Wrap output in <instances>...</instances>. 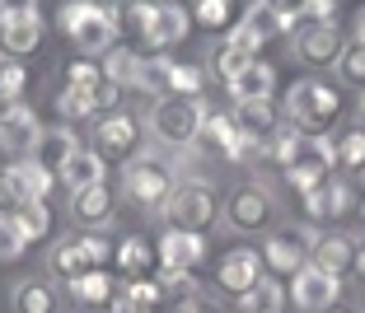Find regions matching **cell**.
<instances>
[{
    "label": "cell",
    "instance_id": "1",
    "mask_svg": "<svg viewBox=\"0 0 365 313\" xmlns=\"http://www.w3.org/2000/svg\"><path fill=\"white\" fill-rule=\"evenodd\" d=\"M272 159L281 164V173H286V183L295 187V192H309V187L328 183L337 169V141H328V136H309V131H290L281 127L277 136H272Z\"/></svg>",
    "mask_w": 365,
    "mask_h": 313
},
{
    "label": "cell",
    "instance_id": "2",
    "mask_svg": "<svg viewBox=\"0 0 365 313\" xmlns=\"http://www.w3.org/2000/svg\"><path fill=\"white\" fill-rule=\"evenodd\" d=\"M56 28L76 43L80 56H108L113 47H118L122 10L98 5V0H61V10H56Z\"/></svg>",
    "mask_w": 365,
    "mask_h": 313
},
{
    "label": "cell",
    "instance_id": "3",
    "mask_svg": "<svg viewBox=\"0 0 365 313\" xmlns=\"http://www.w3.org/2000/svg\"><path fill=\"white\" fill-rule=\"evenodd\" d=\"M337 112H342V94H337L328 80H295L286 94V122L295 131H309L319 136L323 127H333Z\"/></svg>",
    "mask_w": 365,
    "mask_h": 313
},
{
    "label": "cell",
    "instance_id": "4",
    "mask_svg": "<svg viewBox=\"0 0 365 313\" xmlns=\"http://www.w3.org/2000/svg\"><path fill=\"white\" fill-rule=\"evenodd\" d=\"M202 117H206V103L202 98H155L150 108V122L145 127L155 131V141L164 145H197V136H202Z\"/></svg>",
    "mask_w": 365,
    "mask_h": 313
},
{
    "label": "cell",
    "instance_id": "5",
    "mask_svg": "<svg viewBox=\"0 0 365 313\" xmlns=\"http://www.w3.org/2000/svg\"><path fill=\"white\" fill-rule=\"evenodd\" d=\"M118 253V243H108L103 234H80V238H66V243H56L52 258H47V267H52L56 281H80V276H89V271H108V258Z\"/></svg>",
    "mask_w": 365,
    "mask_h": 313
},
{
    "label": "cell",
    "instance_id": "6",
    "mask_svg": "<svg viewBox=\"0 0 365 313\" xmlns=\"http://www.w3.org/2000/svg\"><path fill=\"white\" fill-rule=\"evenodd\" d=\"M164 216H169V229H187V234H206L220 216V201H215V187L202 183V178H187V183L173 187L169 206H164Z\"/></svg>",
    "mask_w": 365,
    "mask_h": 313
},
{
    "label": "cell",
    "instance_id": "7",
    "mask_svg": "<svg viewBox=\"0 0 365 313\" xmlns=\"http://www.w3.org/2000/svg\"><path fill=\"white\" fill-rule=\"evenodd\" d=\"M314 243H319V234H314L309 225H286V229H277V234H267V243H262V267H267L272 276H295L300 267H309Z\"/></svg>",
    "mask_w": 365,
    "mask_h": 313
},
{
    "label": "cell",
    "instance_id": "8",
    "mask_svg": "<svg viewBox=\"0 0 365 313\" xmlns=\"http://www.w3.org/2000/svg\"><path fill=\"white\" fill-rule=\"evenodd\" d=\"M173 173H169V164L164 159H150V154H140V159H131L127 164V196L140 206V211H164L169 206V196H173Z\"/></svg>",
    "mask_w": 365,
    "mask_h": 313
},
{
    "label": "cell",
    "instance_id": "9",
    "mask_svg": "<svg viewBox=\"0 0 365 313\" xmlns=\"http://www.w3.org/2000/svg\"><path fill=\"white\" fill-rule=\"evenodd\" d=\"M277 220V196L267 192L262 183H244L235 187V196L225 201V225L239 229V234H258Z\"/></svg>",
    "mask_w": 365,
    "mask_h": 313
},
{
    "label": "cell",
    "instance_id": "10",
    "mask_svg": "<svg viewBox=\"0 0 365 313\" xmlns=\"http://www.w3.org/2000/svg\"><path fill=\"white\" fill-rule=\"evenodd\" d=\"M262 276H267V267H262L258 248H230L220 258V267H215V290L230 295V299H244V295H253V285Z\"/></svg>",
    "mask_w": 365,
    "mask_h": 313
},
{
    "label": "cell",
    "instance_id": "11",
    "mask_svg": "<svg viewBox=\"0 0 365 313\" xmlns=\"http://www.w3.org/2000/svg\"><path fill=\"white\" fill-rule=\"evenodd\" d=\"M94 150L103 154V164H131L140 150V122L131 112H108L94 131Z\"/></svg>",
    "mask_w": 365,
    "mask_h": 313
},
{
    "label": "cell",
    "instance_id": "12",
    "mask_svg": "<svg viewBox=\"0 0 365 313\" xmlns=\"http://www.w3.org/2000/svg\"><path fill=\"white\" fill-rule=\"evenodd\" d=\"M290 299L300 313H328L342 299V276H328L319 267H300L290 276Z\"/></svg>",
    "mask_w": 365,
    "mask_h": 313
},
{
    "label": "cell",
    "instance_id": "13",
    "mask_svg": "<svg viewBox=\"0 0 365 313\" xmlns=\"http://www.w3.org/2000/svg\"><path fill=\"white\" fill-rule=\"evenodd\" d=\"M290 43H295V56L304 65H337V56L346 47L337 23H295L290 28Z\"/></svg>",
    "mask_w": 365,
    "mask_h": 313
},
{
    "label": "cell",
    "instance_id": "14",
    "mask_svg": "<svg viewBox=\"0 0 365 313\" xmlns=\"http://www.w3.org/2000/svg\"><path fill=\"white\" fill-rule=\"evenodd\" d=\"M304 201V211H309V220H346L361 206V192H356L346 178H328V183H319V187H309V192L300 196Z\"/></svg>",
    "mask_w": 365,
    "mask_h": 313
},
{
    "label": "cell",
    "instance_id": "15",
    "mask_svg": "<svg viewBox=\"0 0 365 313\" xmlns=\"http://www.w3.org/2000/svg\"><path fill=\"white\" fill-rule=\"evenodd\" d=\"M192 33V10H182V5H173V0H164V5H155V19L145 23V47L150 52H169V47H178L182 38Z\"/></svg>",
    "mask_w": 365,
    "mask_h": 313
},
{
    "label": "cell",
    "instance_id": "16",
    "mask_svg": "<svg viewBox=\"0 0 365 313\" xmlns=\"http://www.w3.org/2000/svg\"><path fill=\"white\" fill-rule=\"evenodd\" d=\"M160 271H197V262L206 258V234H187V229H164L160 243Z\"/></svg>",
    "mask_w": 365,
    "mask_h": 313
},
{
    "label": "cell",
    "instance_id": "17",
    "mask_svg": "<svg viewBox=\"0 0 365 313\" xmlns=\"http://www.w3.org/2000/svg\"><path fill=\"white\" fill-rule=\"evenodd\" d=\"M66 295H71L85 313H118V299H122L118 281H113L108 271H89V276L71 281V285H66Z\"/></svg>",
    "mask_w": 365,
    "mask_h": 313
},
{
    "label": "cell",
    "instance_id": "18",
    "mask_svg": "<svg viewBox=\"0 0 365 313\" xmlns=\"http://www.w3.org/2000/svg\"><path fill=\"white\" fill-rule=\"evenodd\" d=\"M38 136H43V122H38V112H33L29 103H19L10 117L0 122V150L19 154V159H29V154H33Z\"/></svg>",
    "mask_w": 365,
    "mask_h": 313
},
{
    "label": "cell",
    "instance_id": "19",
    "mask_svg": "<svg viewBox=\"0 0 365 313\" xmlns=\"http://www.w3.org/2000/svg\"><path fill=\"white\" fill-rule=\"evenodd\" d=\"M76 150H80V141H76V131H71V127H43V136H38V145H33L29 159L38 164V169H47V173L61 178V169L71 164Z\"/></svg>",
    "mask_w": 365,
    "mask_h": 313
},
{
    "label": "cell",
    "instance_id": "20",
    "mask_svg": "<svg viewBox=\"0 0 365 313\" xmlns=\"http://www.w3.org/2000/svg\"><path fill=\"white\" fill-rule=\"evenodd\" d=\"M235 127L244 131V136H253L258 145H272V136L281 131V108L272 103V98H262V103H235Z\"/></svg>",
    "mask_w": 365,
    "mask_h": 313
},
{
    "label": "cell",
    "instance_id": "21",
    "mask_svg": "<svg viewBox=\"0 0 365 313\" xmlns=\"http://www.w3.org/2000/svg\"><path fill=\"white\" fill-rule=\"evenodd\" d=\"M43 43V19L38 14H19V19H0V56L19 61Z\"/></svg>",
    "mask_w": 365,
    "mask_h": 313
},
{
    "label": "cell",
    "instance_id": "22",
    "mask_svg": "<svg viewBox=\"0 0 365 313\" xmlns=\"http://www.w3.org/2000/svg\"><path fill=\"white\" fill-rule=\"evenodd\" d=\"M351 262H356V238H346V234H319V243L309 253V267L328 271V276H346Z\"/></svg>",
    "mask_w": 365,
    "mask_h": 313
},
{
    "label": "cell",
    "instance_id": "23",
    "mask_svg": "<svg viewBox=\"0 0 365 313\" xmlns=\"http://www.w3.org/2000/svg\"><path fill=\"white\" fill-rule=\"evenodd\" d=\"M230 94H235V103H262V98L277 94V70H272L267 61L244 65V70L230 80Z\"/></svg>",
    "mask_w": 365,
    "mask_h": 313
},
{
    "label": "cell",
    "instance_id": "24",
    "mask_svg": "<svg viewBox=\"0 0 365 313\" xmlns=\"http://www.w3.org/2000/svg\"><path fill=\"white\" fill-rule=\"evenodd\" d=\"M118 271L127 276V281H140V276H150L155 267H160V253H155V243H145L140 234H127L118 238Z\"/></svg>",
    "mask_w": 365,
    "mask_h": 313
},
{
    "label": "cell",
    "instance_id": "25",
    "mask_svg": "<svg viewBox=\"0 0 365 313\" xmlns=\"http://www.w3.org/2000/svg\"><path fill=\"white\" fill-rule=\"evenodd\" d=\"M164 309H169V295H164V285L155 276L127 281V290L118 299V313H164Z\"/></svg>",
    "mask_w": 365,
    "mask_h": 313
},
{
    "label": "cell",
    "instance_id": "26",
    "mask_svg": "<svg viewBox=\"0 0 365 313\" xmlns=\"http://www.w3.org/2000/svg\"><path fill=\"white\" fill-rule=\"evenodd\" d=\"M98 183H103V154L80 145V150L71 154V164L61 169V187L66 192H85V187H98Z\"/></svg>",
    "mask_w": 365,
    "mask_h": 313
},
{
    "label": "cell",
    "instance_id": "27",
    "mask_svg": "<svg viewBox=\"0 0 365 313\" xmlns=\"http://www.w3.org/2000/svg\"><path fill=\"white\" fill-rule=\"evenodd\" d=\"M71 216H76L80 225H108V220H113V192H108V183L71 192Z\"/></svg>",
    "mask_w": 365,
    "mask_h": 313
},
{
    "label": "cell",
    "instance_id": "28",
    "mask_svg": "<svg viewBox=\"0 0 365 313\" xmlns=\"http://www.w3.org/2000/svg\"><path fill=\"white\" fill-rule=\"evenodd\" d=\"M244 19V0H197L192 23H202L206 33H230Z\"/></svg>",
    "mask_w": 365,
    "mask_h": 313
},
{
    "label": "cell",
    "instance_id": "29",
    "mask_svg": "<svg viewBox=\"0 0 365 313\" xmlns=\"http://www.w3.org/2000/svg\"><path fill=\"white\" fill-rule=\"evenodd\" d=\"M10 304H14V313H56L61 309V295L47 281H19L14 295H10Z\"/></svg>",
    "mask_w": 365,
    "mask_h": 313
},
{
    "label": "cell",
    "instance_id": "30",
    "mask_svg": "<svg viewBox=\"0 0 365 313\" xmlns=\"http://www.w3.org/2000/svg\"><path fill=\"white\" fill-rule=\"evenodd\" d=\"M10 173H14V183H19V196H24V201H47V196H52V187L61 183L56 173L38 169L33 159H19V164H10Z\"/></svg>",
    "mask_w": 365,
    "mask_h": 313
},
{
    "label": "cell",
    "instance_id": "31",
    "mask_svg": "<svg viewBox=\"0 0 365 313\" xmlns=\"http://www.w3.org/2000/svg\"><path fill=\"white\" fill-rule=\"evenodd\" d=\"M140 61H145V56L131 52V47H113V52L103 56V75H108V85L136 89V85H140Z\"/></svg>",
    "mask_w": 365,
    "mask_h": 313
},
{
    "label": "cell",
    "instance_id": "32",
    "mask_svg": "<svg viewBox=\"0 0 365 313\" xmlns=\"http://www.w3.org/2000/svg\"><path fill=\"white\" fill-rule=\"evenodd\" d=\"M286 304H290V290L281 281H272V276H262L253 285V295L239 299V313H286Z\"/></svg>",
    "mask_w": 365,
    "mask_h": 313
},
{
    "label": "cell",
    "instance_id": "33",
    "mask_svg": "<svg viewBox=\"0 0 365 313\" xmlns=\"http://www.w3.org/2000/svg\"><path fill=\"white\" fill-rule=\"evenodd\" d=\"M197 141H202L211 154H230V145L239 141L235 117H230V112H211V108H206V117H202V136H197Z\"/></svg>",
    "mask_w": 365,
    "mask_h": 313
},
{
    "label": "cell",
    "instance_id": "34",
    "mask_svg": "<svg viewBox=\"0 0 365 313\" xmlns=\"http://www.w3.org/2000/svg\"><path fill=\"white\" fill-rule=\"evenodd\" d=\"M136 89H145V94H155V98H169L173 94V61L169 56H145Z\"/></svg>",
    "mask_w": 365,
    "mask_h": 313
},
{
    "label": "cell",
    "instance_id": "35",
    "mask_svg": "<svg viewBox=\"0 0 365 313\" xmlns=\"http://www.w3.org/2000/svg\"><path fill=\"white\" fill-rule=\"evenodd\" d=\"M14 220H19V229L29 234V243H43V238L52 234V211H47V201H24L19 211H14Z\"/></svg>",
    "mask_w": 365,
    "mask_h": 313
},
{
    "label": "cell",
    "instance_id": "36",
    "mask_svg": "<svg viewBox=\"0 0 365 313\" xmlns=\"http://www.w3.org/2000/svg\"><path fill=\"white\" fill-rule=\"evenodd\" d=\"M253 61H258V56H253V52H244V47H239V43H230V38H225V43H220V47L211 52V65H215V75L225 80V85H230V80L239 75V70H244V65H253Z\"/></svg>",
    "mask_w": 365,
    "mask_h": 313
},
{
    "label": "cell",
    "instance_id": "37",
    "mask_svg": "<svg viewBox=\"0 0 365 313\" xmlns=\"http://www.w3.org/2000/svg\"><path fill=\"white\" fill-rule=\"evenodd\" d=\"M29 234L19 229V220L10 216V211H0V262H19L24 253H29Z\"/></svg>",
    "mask_w": 365,
    "mask_h": 313
},
{
    "label": "cell",
    "instance_id": "38",
    "mask_svg": "<svg viewBox=\"0 0 365 313\" xmlns=\"http://www.w3.org/2000/svg\"><path fill=\"white\" fill-rule=\"evenodd\" d=\"M337 169H346V173L365 169V127L342 131V141H337Z\"/></svg>",
    "mask_w": 365,
    "mask_h": 313
},
{
    "label": "cell",
    "instance_id": "39",
    "mask_svg": "<svg viewBox=\"0 0 365 313\" xmlns=\"http://www.w3.org/2000/svg\"><path fill=\"white\" fill-rule=\"evenodd\" d=\"M337 75L346 80V85L365 89V43H346L342 56H337Z\"/></svg>",
    "mask_w": 365,
    "mask_h": 313
},
{
    "label": "cell",
    "instance_id": "40",
    "mask_svg": "<svg viewBox=\"0 0 365 313\" xmlns=\"http://www.w3.org/2000/svg\"><path fill=\"white\" fill-rule=\"evenodd\" d=\"M202 85H206V70H202V65L173 61V94H178V98H202Z\"/></svg>",
    "mask_w": 365,
    "mask_h": 313
},
{
    "label": "cell",
    "instance_id": "41",
    "mask_svg": "<svg viewBox=\"0 0 365 313\" xmlns=\"http://www.w3.org/2000/svg\"><path fill=\"white\" fill-rule=\"evenodd\" d=\"M160 285H164V295H169V304L197 299V276L192 271H160Z\"/></svg>",
    "mask_w": 365,
    "mask_h": 313
},
{
    "label": "cell",
    "instance_id": "42",
    "mask_svg": "<svg viewBox=\"0 0 365 313\" xmlns=\"http://www.w3.org/2000/svg\"><path fill=\"white\" fill-rule=\"evenodd\" d=\"M56 112H61L66 122H80V117H98V103L85 94H71V89H61L56 94Z\"/></svg>",
    "mask_w": 365,
    "mask_h": 313
},
{
    "label": "cell",
    "instance_id": "43",
    "mask_svg": "<svg viewBox=\"0 0 365 313\" xmlns=\"http://www.w3.org/2000/svg\"><path fill=\"white\" fill-rule=\"evenodd\" d=\"M24 89H29V70L19 61H0V94L24 103Z\"/></svg>",
    "mask_w": 365,
    "mask_h": 313
},
{
    "label": "cell",
    "instance_id": "44",
    "mask_svg": "<svg viewBox=\"0 0 365 313\" xmlns=\"http://www.w3.org/2000/svg\"><path fill=\"white\" fill-rule=\"evenodd\" d=\"M262 5H267L281 23H286V33L295 28V23H300V14H304V0H262Z\"/></svg>",
    "mask_w": 365,
    "mask_h": 313
},
{
    "label": "cell",
    "instance_id": "45",
    "mask_svg": "<svg viewBox=\"0 0 365 313\" xmlns=\"http://www.w3.org/2000/svg\"><path fill=\"white\" fill-rule=\"evenodd\" d=\"M24 206V196H19V183H14V173L10 169H0V211H19Z\"/></svg>",
    "mask_w": 365,
    "mask_h": 313
},
{
    "label": "cell",
    "instance_id": "46",
    "mask_svg": "<svg viewBox=\"0 0 365 313\" xmlns=\"http://www.w3.org/2000/svg\"><path fill=\"white\" fill-rule=\"evenodd\" d=\"M333 14H337V0H304L300 23H333Z\"/></svg>",
    "mask_w": 365,
    "mask_h": 313
},
{
    "label": "cell",
    "instance_id": "47",
    "mask_svg": "<svg viewBox=\"0 0 365 313\" xmlns=\"http://www.w3.org/2000/svg\"><path fill=\"white\" fill-rule=\"evenodd\" d=\"M122 14H127V23H131L136 33H145V23L155 19V5H150V0H131V5H127Z\"/></svg>",
    "mask_w": 365,
    "mask_h": 313
},
{
    "label": "cell",
    "instance_id": "48",
    "mask_svg": "<svg viewBox=\"0 0 365 313\" xmlns=\"http://www.w3.org/2000/svg\"><path fill=\"white\" fill-rule=\"evenodd\" d=\"M19 14H38V0H0V19H19Z\"/></svg>",
    "mask_w": 365,
    "mask_h": 313
},
{
    "label": "cell",
    "instance_id": "49",
    "mask_svg": "<svg viewBox=\"0 0 365 313\" xmlns=\"http://www.w3.org/2000/svg\"><path fill=\"white\" fill-rule=\"evenodd\" d=\"M178 313H225L215 299H206V295H197V299H187V304H178Z\"/></svg>",
    "mask_w": 365,
    "mask_h": 313
},
{
    "label": "cell",
    "instance_id": "50",
    "mask_svg": "<svg viewBox=\"0 0 365 313\" xmlns=\"http://www.w3.org/2000/svg\"><path fill=\"white\" fill-rule=\"evenodd\" d=\"M351 271H356V276H361V281H365V238H361V243H356V262H351Z\"/></svg>",
    "mask_w": 365,
    "mask_h": 313
},
{
    "label": "cell",
    "instance_id": "51",
    "mask_svg": "<svg viewBox=\"0 0 365 313\" xmlns=\"http://www.w3.org/2000/svg\"><path fill=\"white\" fill-rule=\"evenodd\" d=\"M14 108H19V98H5V94H0V122L10 117V112H14Z\"/></svg>",
    "mask_w": 365,
    "mask_h": 313
},
{
    "label": "cell",
    "instance_id": "52",
    "mask_svg": "<svg viewBox=\"0 0 365 313\" xmlns=\"http://www.w3.org/2000/svg\"><path fill=\"white\" fill-rule=\"evenodd\" d=\"M356 43H365V5L356 10Z\"/></svg>",
    "mask_w": 365,
    "mask_h": 313
},
{
    "label": "cell",
    "instance_id": "53",
    "mask_svg": "<svg viewBox=\"0 0 365 313\" xmlns=\"http://www.w3.org/2000/svg\"><path fill=\"white\" fill-rule=\"evenodd\" d=\"M356 108H361V127H365V89H361V103H356Z\"/></svg>",
    "mask_w": 365,
    "mask_h": 313
},
{
    "label": "cell",
    "instance_id": "54",
    "mask_svg": "<svg viewBox=\"0 0 365 313\" xmlns=\"http://www.w3.org/2000/svg\"><path fill=\"white\" fill-rule=\"evenodd\" d=\"M356 211H361V220H365V196H361V206H356Z\"/></svg>",
    "mask_w": 365,
    "mask_h": 313
},
{
    "label": "cell",
    "instance_id": "55",
    "mask_svg": "<svg viewBox=\"0 0 365 313\" xmlns=\"http://www.w3.org/2000/svg\"><path fill=\"white\" fill-rule=\"evenodd\" d=\"M328 313H356V309H328Z\"/></svg>",
    "mask_w": 365,
    "mask_h": 313
}]
</instances>
